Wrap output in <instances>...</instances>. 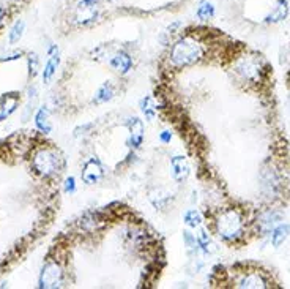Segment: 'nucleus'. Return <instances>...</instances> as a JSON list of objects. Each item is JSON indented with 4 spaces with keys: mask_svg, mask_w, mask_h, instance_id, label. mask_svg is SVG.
<instances>
[{
    "mask_svg": "<svg viewBox=\"0 0 290 289\" xmlns=\"http://www.w3.org/2000/svg\"><path fill=\"white\" fill-rule=\"evenodd\" d=\"M216 231L219 237H223L227 242H237L243 236L245 224L243 217L235 209H227L225 212L219 215L216 221Z\"/></svg>",
    "mask_w": 290,
    "mask_h": 289,
    "instance_id": "1",
    "label": "nucleus"
},
{
    "mask_svg": "<svg viewBox=\"0 0 290 289\" xmlns=\"http://www.w3.org/2000/svg\"><path fill=\"white\" fill-rule=\"evenodd\" d=\"M202 55V48L197 41L188 35L183 40H180L178 43H175L171 52V60L175 65H191L199 60Z\"/></svg>",
    "mask_w": 290,
    "mask_h": 289,
    "instance_id": "2",
    "label": "nucleus"
},
{
    "mask_svg": "<svg viewBox=\"0 0 290 289\" xmlns=\"http://www.w3.org/2000/svg\"><path fill=\"white\" fill-rule=\"evenodd\" d=\"M33 171L43 175V177H49L54 172H57L59 169V158L55 152L49 150V149H41L33 155V161H32Z\"/></svg>",
    "mask_w": 290,
    "mask_h": 289,
    "instance_id": "3",
    "label": "nucleus"
},
{
    "mask_svg": "<svg viewBox=\"0 0 290 289\" xmlns=\"http://www.w3.org/2000/svg\"><path fill=\"white\" fill-rule=\"evenodd\" d=\"M63 281V270L57 261H49L40 275L41 288H57Z\"/></svg>",
    "mask_w": 290,
    "mask_h": 289,
    "instance_id": "4",
    "label": "nucleus"
},
{
    "mask_svg": "<svg viewBox=\"0 0 290 289\" xmlns=\"http://www.w3.org/2000/svg\"><path fill=\"white\" fill-rule=\"evenodd\" d=\"M98 18V3L96 0H79L76 6L74 19L79 25H89Z\"/></svg>",
    "mask_w": 290,
    "mask_h": 289,
    "instance_id": "5",
    "label": "nucleus"
},
{
    "mask_svg": "<svg viewBox=\"0 0 290 289\" xmlns=\"http://www.w3.org/2000/svg\"><path fill=\"white\" fill-rule=\"evenodd\" d=\"M103 177V168L101 163L96 158H90L86 166H84L82 171V180L87 183V185H93L98 180Z\"/></svg>",
    "mask_w": 290,
    "mask_h": 289,
    "instance_id": "6",
    "label": "nucleus"
},
{
    "mask_svg": "<svg viewBox=\"0 0 290 289\" xmlns=\"http://www.w3.org/2000/svg\"><path fill=\"white\" fill-rule=\"evenodd\" d=\"M109 65L112 70H115V72H118L120 74H125L131 70L133 59L130 54H126L125 51H120L109 60Z\"/></svg>",
    "mask_w": 290,
    "mask_h": 289,
    "instance_id": "7",
    "label": "nucleus"
},
{
    "mask_svg": "<svg viewBox=\"0 0 290 289\" xmlns=\"http://www.w3.org/2000/svg\"><path fill=\"white\" fill-rule=\"evenodd\" d=\"M171 168H172V177L177 182L186 180V177L189 175V166L185 157H174L171 160Z\"/></svg>",
    "mask_w": 290,
    "mask_h": 289,
    "instance_id": "8",
    "label": "nucleus"
},
{
    "mask_svg": "<svg viewBox=\"0 0 290 289\" xmlns=\"http://www.w3.org/2000/svg\"><path fill=\"white\" fill-rule=\"evenodd\" d=\"M289 15V2L287 0H278L274 5V8L270 11V15L267 16V23H281L282 19H286Z\"/></svg>",
    "mask_w": 290,
    "mask_h": 289,
    "instance_id": "9",
    "label": "nucleus"
},
{
    "mask_svg": "<svg viewBox=\"0 0 290 289\" xmlns=\"http://www.w3.org/2000/svg\"><path fill=\"white\" fill-rule=\"evenodd\" d=\"M115 90L114 86H112L111 82H103L98 90L95 92V103L101 104V103H108L109 100H112V96H114Z\"/></svg>",
    "mask_w": 290,
    "mask_h": 289,
    "instance_id": "10",
    "label": "nucleus"
},
{
    "mask_svg": "<svg viewBox=\"0 0 290 289\" xmlns=\"http://www.w3.org/2000/svg\"><path fill=\"white\" fill-rule=\"evenodd\" d=\"M18 108V96H5L2 101H0V120H5L11 112H15Z\"/></svg>",
    "mask_w": 290,
    "mask_h": 289,
    "instance_id": "11",
    "label": "nucleus"
},
{
    "mask_svg": "<svg viewBox=\"0 0 290 289\" xmlns=\"http://www.w3.org/2000/svg\"><path fill=\"white\" fill-rule=\"evenodd\" d=\"M142 139H144V123L136 117L131 122V144L137 149L142 144Z\"/></svg>",
    "mask_w": 290,
    "mask_h": 289,
    "instance_id": "12",
    "label": "nucleus"
},
{
    "mask_svg": "<svg viewBox=\"0 0 290 289\" xmlns=\"http://www.w3.org/2000/svg\"><path fill=\"white\" fill-rule=\"evenodd\" d=\"M290 234V224L289 223H284V224H279L278 228H274L273 229V234H271V243L273 246H278L281 243H284L286 242V239L289 237Z\"/></svg>",
    "mask_w": 290,
    "mask_h": 289,
    "instance_id": "13",
    "label": "nucleus"
},
{
    "mask_svg": "<svg viewBox=\"0 0 290 289\" xmlns=\"http://www.w3.org/2000/svg\"><path fill=\"white\" fill-rule=\"evenodd\" d=\"M35 123L43 133H51V122H49V112L46 108H41L35 116Z\"/></svg>",
    "mask_w": 290,
    "mask_h": 289,
    "instance_id": "14",
    "label": "nucleus"
},
{
    "mask_svg": "<svg viewBox=\"0 0 290 289\" xmlns=\"http://www.w3.org/2000/svg\"><path fill=\"white\" fill-rule=\"evenodd\" d=\"M196 15H197V18L202 19V21L213 19V16H215V6H213V3H210V2H202L199 8H197Z\"/></svg>",
    "mask_w": 290,
    "mask_h": 289,
    "instance_id": "15",
    "label": "nucleus"
},
{
    "mask_svg": "<svg viewBox=\"0 0 290 289\" xmlns=\"http://www.w3.org/2000/svg\"><path fill=\"white\" fill-rule=\"evenodd\" d=\"M59 62H60V59H59V55H57V54H54L52 57L49 59L47 65L45 67V73H43V81H45L46 84H47L49 81H51V77L54 76L55 70H57Z\"/></svg>",
    "mask_w": 290,
    "mask_h": 289,
    "instance_id": "16",
    "label": "nucleus"
},
{
    "mask_svg": "<svg viewBox=\"0 0 290 289\" xmlns=\"http://www.w3.org/2000/svg\"><path fill=\"white\" fill-rule=\"evenodd\" d=\"M183 220H185V223L188 224L189 228H193V229H196V228H199L201 224H202V217H201V214L197 212V210H188V212L183 215Z\"/></svg>",
    "mask_w": 290,
    "mask_h": 289,
    "instance_id": "17",
    "label": "nucleus"
},
{
    "mask_svg": "<svg viewBox=\"0 0 290 289\" xmlns=\"http://www.w3.org/2000/svg\"><path fill=\"white\" fill-rule=\"evenodd\" d=\"M24 27H25L24 21H16V24L13 25V29H11V30H10V33H8V41H10L11 45L18 43V41H19L21 38H22Z\"/></svg>",
    "mask_w": 290,
    "mask_h": 289,
    "instance_id": "18",
    "label": "nucleus"
},
{
    "mask_svg": "<svg viewBox=\"0 0 290 289\" xmlns=\"http://www.w3.org/2000/svg\"><path fill=\"white\" fill-rule=\"evenodd\" d=\"M140 109H142L144 112V116L148 122H152L155 116H156V109H155V106L152 104V98L150 96H145L142 101H140Z\"/></svg>",
    "mask_w": 290,
    "mask_h": 289,
    "instance_id": "19",
    "label": "nucleus"
},
{
    "mask_svg": "<svg viewBox=\"0 0 290 289\" xmlns=\"http://www.w3.org/2000/svg\"><path fill=\"white\" fill-rule=\"evenodd\" d=\"M183 241H185V245L188 246V250L189 251H197V246H199V243H197V241H196V237L191 234L189 231H185L183 232Z\"/></svg>",
    "mask_w": 290,
    "mask_h": 289,
    "instance_id": "20",
    "label": "nucleus"
},
{
    "mask_svg": "<svg viewBox=\"0 0 290 289\" xmlns=\"http://www.w3.org/2000/svg\"><path fill=\"white\" fill-rule=\"evenodd\" d=\"M29 68H30V74L33 77L38 72V57H37V54H30L29 55Z\"/></svg>",
    "mask_w": 290,
    "mask_h": 289,
    "instance_id": "21",
    "label": "nucleus"
},
{
    "mask_svg": "<svg viewBox=\"0 0 290 289\" xmlns=\"http://www.w3.org/2000/svg\"><path fill=\"white\" fill-rule=\"evenodd\" d=\"M76 192V180L74 177H68L65 180V193H74Z\"/></svg>",
    "mask_w": 290,
    "mask_h": 289,
    "instance_id": "22",
    "label": "nucleus"
},
{
    "mask_svg": "<svg viewBox=\"0 0 290 289\" xmlns=\"http://www.w3.org/2000/svg\"><path fill=\"white\" fill-rule=\"evenodd\" d=\"M159 139H161V143L169 144L172 139V133L171 131H162V133H159Z\"/></svg>",
    "mask_w": 290,
    "mask_h": 289,
    "instance_id": "23",
    "label": "nucleus"
},
{
    "mask_svg": "<svg viewBox=\"0 0 290 289\" xmlns=\"http://www.w3.org/2000/svg\"><path fill=\"white\" fill-rule=\"evenodd\" d=\"M3 18H5V10L3 8H0V23L3 21Z\"/></svg>",
    "mask_w": 290,
    "mask_h": 289,
    "instance_id": "24",
    "label": "nucleus"
}]
</instances>
